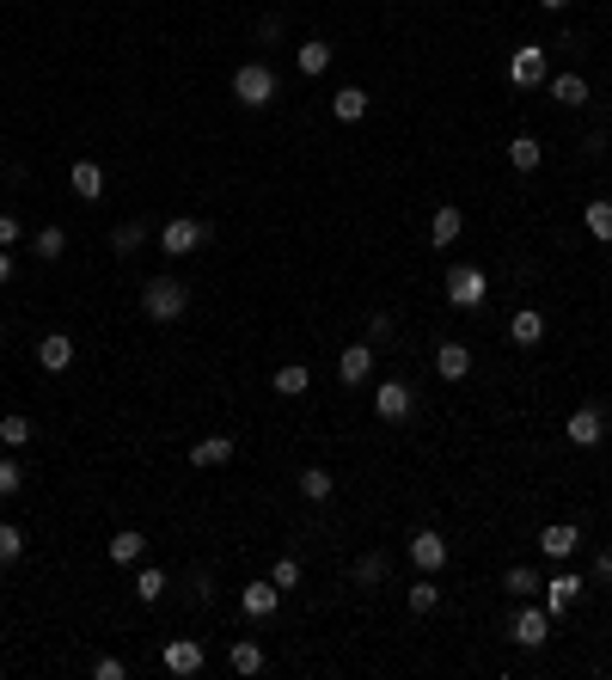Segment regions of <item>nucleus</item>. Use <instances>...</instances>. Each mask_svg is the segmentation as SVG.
<instances>
[{"instance_id": "obj_4", "label": "nucleus", "mask_w": 612, "mask_h": 680, "mask_svg": "<svg viewBox=\"0 0 612 680\" xmlns=\"http://www.w3.org/2000/svg\"><path fill=\"white\" fill-rule=\"evenodd\" d=\"M196 246H209V221H196V215H178L160 227V252L166 258H190Z\"/></svg>"}, {"instance_id": "obj_28", "label": "nucleus", "mask_w": 612, "mask_h": 680, "mask_svg": "<svg viewBox=\"0 0 612 680\" xmlns=\"http://www.w3.org/2000/svg\"><path fill=\"white\" fill-rule=\"evenodd\" d=\"M227 662H233V674H264V644L258 638H239L227 650Z\"/></svg>"}, {"instance_id": "obj_10", "label": "nucleus", "mask_w": 612, "mask_h": 680, "mask_svg": "<svg viewBox=\"0 0 612 680\" xmlns=\"http://www.w3.org/2000/svg\"><path fill=\"white\" fill-rule=\"evenodd\" d=\"M337 380H343V386H368V380H374V344H343Z\"/></svg>"}, {"instance_id": "obj_27", "label": "nucleus", "mask_w": 612, "mask_h": 680, "mask_svg": "<svg viewBox=\"0 0 612 680\" xmlns=\"http://www.w3.org/2000/svg\"><path fill=\"white\" fill-rule=\"evenodd\" d=\"M141 552H147V533H135V527L111 533V564H141Z\"/></svg>"}, {"instance_id": "obj_11", "label": "nucleus", "mask_w": 612, "mask_h": 680, "mask_svg": "<svg viewBox=\"0 0 612 680\" xmlns=\"http://www.w3.org/2000/svg\"><path fill=\"white\" fill-rule=\"evenodd\" d=\"M411 405H417V399H411V386H404V380H380V386H374V411H380L386 423H404V417H411Z\"/></svg>"}, {"instance_id": "obj_31", "label": "nucleus", "mask_w": 612, "mask_h": 680, "mask_svg": "<svg viewBox=\"0 0 612 680\" xmlns=\"http://www.w3.org/2000/svg\"><path fill=\"white\" fill-rule=\"evenodd\" d=\"M166 589H172L166 570H141V576H135V601H141V607H160V601H166Z\"/></svg>"}, {"instance_id": "obj_7", "label": "nucleus", "mask_w": 612, "mask_h": 680, "mask_svg": "<svg viewBox=\"0 0 612 680\" xmlns=\"http://www.w3.org/2000/svg\"><path fill=\"white\" fill-rule=\"evenodd\" d=\"M545 62H551V56H545V43H521V50L508 56V80H515V86L527 92V86H539V80H545Z\"/></svg>"}, {"instance_id": "obj_36", "label": "nucleus", "mask_w": 612, "mask_h": 680, "mask_svg": "<svg viewBox=\"0 0 612 680\" xmlns=\"http://www.w3.org/2000/svg\"><path fill=\"white\" fill-rule=\"evenodd\" d=\"M0 442H7L13 454L31 442V417H19V411H7V417H0Z\"/></svg>"}, {"instance_id": "obj_29", "label": "nucleus", "mask_w": 612, "mask_h": 680, "mask_svg": "<svg viewBox=\"0 0 612 680\" xmlns=\"http://www.w3.org/2000/svg\"><path fill=\"white\" fill-rule=\"evenodd\" d=\"M502 589H508V595H515V601H533V595L545 589V582H539V570H533V564H515V570H508V576H502Z\"/></svg>"}, {"instance_id": "obj_43", "label": "nucleus", "mask_w": 612, "mask_h": 680, "mask_svg": "<svg viewBox=\"0 0 612 680\" xmlns=\"http://www.w3.org/2000/svg\"><path fill=\"white\" fill-rule=\"evenodd\" d=\"M7 282H13V252L0 246V288H7Z\"/></svg>"}, {"instance_id": "obj_1", "label": "nucleus", "mask_w": 612, "mask_h": 680, "mask_svg": "<svg viewBox=\"0 0 612 680\" xmlns=\"http://www.w3.org/2000/svg\"><path fill=\"white\" fill-rule=\"evenodd\" d=\"M184 307H190V288H184L178 276H153V282L141 288V313H147L153 325H172V319H184Z\"/></svg>"}, {"instance_id": "obj_33", "label": "nucleus", "mask_w": 612, "mask_h": 680, "mask_svg": "<svg viewBox=\"0 0 612 680\" xmlns=\"http://www.w3.org/2000/svg\"><path fill=\"white\" fill-rule=\"evenodd\" d=\"M31 252H37V258H43V264H56V258H62V252H68V233H62V227H43V233H37V239H31Z\"/></svg>"}, {"instance_id": "obj_6", "label": "nucleus", "mask_w": 612, "mask_h": 680, "mask_svg": "<svg viewBox=\"0 0 612 680\" xmlns=\"http://www.w3.org/2000/svg\"><path fill=\"white\" fill-rule=\"evenodd\" d=\"M404 552H411V564H417V570H429V576H435V570H441V564L453 558V546L441 540L435 527H417V533H411V546H404Z\"/></svg>"}, {"instance_id": "obj_38", "label": "nucleus", "mask_w": 612, "mask_h": 680, "mask_svg": "<svg viewBox=\"0 0 612 680\" xmlns=\"http://www.w3.org/2000/svg\"><path fill=\"white\" fill-rule=\"evenodd\" d=\"M19 484H25L19 460H0V497H19Z\"/></svg>"}, {"instance_id": "obj_39", "label": "nucleus", "mask_w": 612, "mask_h": 680, "mask_svg": "<svg viewBox=\"0 0 612 680\" xmlns=\"http://www.w3.org/2000/svg\"><path fill=\"white\" fill-rule=\"evenodd\" d=\"M270 582H276V589H294V582H300V558H276Z\"/></svg>"}, {"instance_id": "obj_34", "label": "nucleus", "mask_w": 612, "mask_h": 680, "mask_svg": "<svg viewBox=\"0 0 612 680\" xmlns=\"http://www.w3.org/2000/svg\"><path fill=\"white\" fill-rule=\"evenodd\" d=\"M300 491H306V503H325V497L337 491V484H331V472H325V466H306V472H300Z\"/></svg>"}, {"instance_id": "obj_42", "label": "nucleus", "mask_w": 612, "mask_h": 680, "mask_svg": "<svg viewBox=\"0 0 612 680\" xmlns=\"http://www.w3.org/2000/svg\"><path fill=\"white\" fill-rule=\"evenodd\" d=\"M588 576H594V582H612V552H594V564H588Z\"/></svg>"}, {"instance_id": "obj_22", "label": "nucleus", "mask_w": 612, "mask_h": 680, "mask_svg": "<svg viewBox=\"0 0 612 680\" xmlns=\"http://www.w3.org/2000/svg\"><path fill=\"white\" fill-rule=\"evenodd\" d=\"M539 160H545L539 135H515V141H508V166H515V172H539Z\"/></svg>"}, {"instance_id": "obj_15", "label": "nucleus", "mask_w": 612, "mask_h": 680, "mask_svg": "<svg viewBox=\"0 0 612 680\" xmlns=\"http://www.w3.org/2000/svg\"><path fill=\"white\" fill-rule=\"evenodd\" d=\"M239 607H245L251 619H270V613L282 607V589H276L270 576H264V582H245V589H239Z\"/></svg>"}, {"instance_id": "obj_12", "label": "nucleus", "mask_w": 612, "mask_h": 680, "mask_svg": "<svg viewBox=\"0 0 612 680\" xmlns=\"http://www.w3.org/2000/svg\"><path fill=\"white\" fill-rule=\"evenodd\" d=\"M576 546H582V527H576V521H551V527L539 533V552H545V558H557V564L576 558Z\"/></svg>"}, {"instance_id": "obj_19", "label": "nucleus", "mask_w": 612, "mask_h": 680, "mask_svg": "<svg viewBox=\"0 0 612 680\" xmlns=\"http://www.w3.org/2000/svg\"><path fill=\"white\" fill-rule=\"evenodd\" d=\"M68 184H74V197H80V203H98V197H105V172H98V160H74Z\"/></svg>"}, {"instance_id": "obj_23", "label": "nucleus", "mask_w": 612, "mask_h": 680, "mask_svg": "<svg viewBox=\"0 0 612 680\" xmlns=\"http://www.w3.org/2000/svg\"><path fill=\"white\" fill-rule=\"evenodd\" d=\"M294 68H300L306 80H313V74H325V68H331V43H319V37H306L300 50H294Z\"/></svg>"}, {"instance_id": "obj_16", "label": "nucleus", "mask_w": 612, "mask_h": 680, "mask_svg": "<svg viewBox=\"0 0 612 680\" xmlns=\"http://www.w3.org/2000/svg\"><path fill=\"white\" fill-rule=\"evenodd\" d=\"M270 386H276V399H306V393H313V368H306V362H282Z\"/></svg>"}, {"instance_id": "obj_3", "label": "nucleus", "mask_w": 612, "mask_h": 680, "mask_svg": "<svg viewBox=\"0 0 612 680\" xmlns=\"http://www.w3.org/2000/svg\"><path fill=\"white\" fill-rule=\"evenodd\" d=\"M484 295H490V276H484L478 264H453V270H447V301H453L459 313H478Z\"/></svg>"}, {"instance_id": "obj_25", "label": "nucleus", "mask_w": 612, "mask_h": 680, "mask_svg": "<svg viewBox=\"0 0 612 680\" xmlns=\"http://www.w3.org/2000/svg\"><path fill=\"white\" fill-rule=\"evenodd\" d=\"M404 601H411V613H435V607H441V582L423 570V576L411 582V589H404Z\"/></svg>"}, {"instance_id": "obj_14", "label": "nucleus", "mask_w": 612, "mask_h": 680, "mask_svg": "<svg viewBox=\"0 0 612 680\" xmlns=\"http://www.w3.org/2000/svg\"><path fill=\"white\" fill-rule=\"evenodd\" d=\"M576 601H582V576H576V570H557V576L545 582V613L557 619V613L576 607Z\"/></svg>"}, {"instance_id": "obj_41", "label": "nucleus", "mask_w": 612, "mask_h": 680, "mask_svg": "<svg viewBox=\"0 0 612 680\" xmlns=\"http://www.w3.org/2000/svg\"><path fill=\"white\" fill-rule=\"evenodd\" d=\"M19 239H25V227L13 215H0V246H19Z\"/></svg>"}, {"instance_id": "obj_13", "label": "nucleus", "mask_w": 612, "mask_h": 680, "mask_svg": "<svg viewBox=\"0 0 612 680\" xmlns=\"http://www.w3.org/2000/svg\"><path fill=\"white\" fill-rule=\"evenodd\" d=\"M160 668H166V674H178V680L202 674V644H190V638H172V644L160 650Z\"/></svg>"}, {"instance_id": "obj_30", "label": "nucleus", "mask_w": 612, "mask_h": 680, "mask_svg": "<svg viewBox=\"0 0 612 680\" xmlns=\"http://www.w3.org/2000/svg\"><path fill=\"white\" fill-rule=\"evenodd\" d=\"M582 221H588V233L600 239V246H612V197H594V203L582 209Z\"/></svg>"}, {"instance_id": "obj_37", "label": "nucleus", "mask_w": 612, "mask_h": 680, "mask_svg": "<svg viewBox=\"0 0 612 680\" xmlns=\"http://www.w3.org/2000/svg\"><path fill=\"white\" fill-rule=\"evenodd\" d=\"M25 558V533L13 521H0V564H19Z\"/></svg>"}, {"instance_id": "obj_35", "label": "nucleus", "mask_w": 612, "mask_h": 680, "mask_svg": "<svg viewBox=\"0 0 612 680\" xmlns=\"http://www.w3.org/2000/svg\"><path fill=\"white\" fill-rule=\"evenodd\" d=\"M141 239H147V221H123V227L111 233V252L129 258V252H141Z\"/></svg>"}, {"instance_id": "obj_8", "label": "nucleus", "mask_w": 612, "mask_h": 680, "mask_svg": "<svg viewBox=\"0 0 612 680\" xmlns=\"http://www.w3.org/2000/svg\"><path fill=\"white\" fill-rule=\"evenodd\" d=\"M564 435H570V448H600V435H606V411H600V405H582V411H570Z\"/></svg>"}, {"instance_id": "obj_44", "label": "nucleus", "mask_w": 612, "mask_h": 680, "mask_svg": "<svg viewBox=\"0 0 612 680\" xmlns=\"http://www.w3.org/2000/svg\"><path fill=\"white\" fill-rule=\"evenodd\" d=\"M539 7H545V13H564V7H570V0H539Z\"/></svg>"}, {"instance_id": "obj_32", "label": "nucleus", "mask_w": 612, "mask_h": 680, "mask_svg": "<svg viewBox=\"0 0 612 680\" xmlns=\"http://www.w3.org/2000/svg\"><path fill=\"white\" fill-rule=\"evenodd\" d=\"M386 582V552H362L355 558V589H380Z\"/></svg>"}, {"instance_id": "obj_20", "label": "nucleus", "mask_w": 612, "mask_h": 680, "mask_svg": "<svg viewBox=\"0 0 612 680\" xmlns=\"http://www.w3.org/2000/svg\"><path fill=\"white\" fill-rule=\"evenodd\" d=\"M331 117H337V123H362V117H368V92H362V86H337V92H331Z\"/></svg>"}, {"instance_id": "obj_17", "label": "nucleus", "mask_w": 612, "mask_h": 680, "mask_svg": "<svg viewBox=\"0 0 612 680\" xmlns=\"http://www.w3.org/2000/svg\"><path fill=\"white\" fill-rule=\"evenodd\" d=\"M539 337H545V313L539 307H521L515 319H508V344H515V350H533Z\"/></svg>"}, {"instance_id": "obj_24", "label": "nucleus", "mask_w": 612, "mask_h": 680, "mask_svg": "<svg viewBox=\"0 0 612 680\" xmlns=\"http://www.w3.org/2000/svg\"><path fill=\"white\" fill-rule=\"evenodd\" d=\"M551 99L564 105V111H582V105H588V80H582V74H557V80H551Z\"/></svg>"}, {"instance_id": "obj_5", "label": "nucleus", "mask_w": 612, "mask_h": 680, "mask_svg": "<svg viewBox=\"0 0 612 680\" xmlns=\"http://www.w3.org/2000/svg\"><path fill=\"white\" fill-rule=\"evenodd\" d=\"M508 638H515L521 650H539V644H551V613H545V607H521L515 619H508Z\"/></svg>"}, {"instance_id": "obj_26", "label": "nucleus", "mask_w": 612, "mask_h": 680, "mask_svg": "<svg viewBox=\"0 0 612 680\" xmlns=\"http://www.w3.org/2000/svg\"><path fill=\"white\" fill-rule=\"evenodd\" d=\"M459 227H466V215H459L453 203H447V209H435V221H429V246H453Z\"/></svg>"}, {"instance_id": "obj_9", "label": "nucleus", "mask_w": 612, "mask_h": 680, "mask_svg": "<svg viewBox=\"0 0 612 680\" xmlns=\"http://www.w3.org/2000/svg\"><path fill=\"white\" fill-rule=\"evenodd\" d=\"M37 368H43V374H68V368H74V337H68V331L37 337Z\"/></svg>"}, {"instance_id": "obj_40", "label": "nucleus", "mask_w": 612, "mask_h": 680, "mask_svg": "<svg viewBox=\"0 0 612 680\" xmlns=\"http://www.w3.org/2000/svg\"><path fill=\"white\" fill-rule=\"evenodd\" d=\"M92 674H98V680H123L129 668H123V656H98V662H92Z\"/></svg>"}, {"instance_id": "obj_21", "label": "nucleus", "mask_w": 612, "mask_h": 680, "mask_svg": "<svg viewBox=\"0 0 612 680\" xmlns=\"http://www.w3.org/2000/svg\"><path fill=\"white\" fill-rule=\"evenodd\" d=\"M435 374H441V380H466V374H472V350H466V344H441V350H435Z\"/></svg>"}, {"instance_id": "obj_18", "label": "nucleus", "mask_w": 612, "mask_h": 680, "mask_svg": "<svg viewBox=\"0 0 612 680\" xmlns=\"http://www.w3.org/2000/svg\"><path fill=\"white\" fill-rule=\"evenodd\" d=\"M233 460V435H202V442H190V466H227Z\"/></svg>"}, {"instance_id": "obj_2", "label": "nucleus", "mask_w": 612, "mask_h": 680, "mask_svg": "<svg viewBox=\"0 0 612 680\" xmlns=\"http://www.w3.org/2000/svg\"><path fill=\"white\" fill-rule=\"evenodd\" d=\"M233 99H239L245 111L276 105V68H270V62H245V68L233 74Z\"/></svg>"}]
</instances>
